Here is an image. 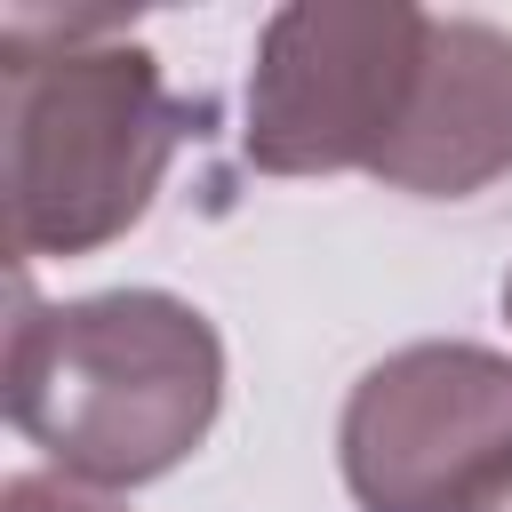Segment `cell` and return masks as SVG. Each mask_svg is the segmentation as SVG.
I'll return each instance as SVG.
<instances>
[{
  "mask_svg": "<svg viewBox=\"0 0 512 512\" xmlns=\"http://www.w3.org/2000/svg\"><path fill=\"white\" fill-rule=\"evenodd\" d=\"M416 200H472L512 176V32L488 16H432L400 136L368 168Z\"/></svg>",
  "mask_w": 512,
  "mask_h": 512,
  "instance_id": "5b68a950",
  "label": "cell"
},
{
  "mask_svg": "<svg viewBox=\"0 0 512 512\" xmlns=\"http://www.w3.org/2000/svg\"><path fill=\"white\" fill-rule=\"evenodd\" d=\"M504 320H512V280H504Z\"/></svg>",
  "mask_w": 512,
  "mask_h": 512,
  "instance_id": "52a82bcc",
  "label": "cell"
},
{
  "mask_svg": "<svg viewBox=\"0 0 512 512\" xmlns=\"http://www.w3.org/2000/svg\"><path fill=\"white\" fill-rule=\"evenodd\" d=\"M360 512H504L512 504V352L424 336L384 352L336 424Z\"/></svg>",
  "mask_w": 512,
  "mask_h": 512,
  "instance_id": "277c9868",
  "label": "cell"
},
{
  "mask_svg": "<svg viewBox=\"0 0 512 512\" xmlns=\"http://www.w3.org/2000/svg\"><path fill=\"white\" fill-rule=\"evenodd\" d=\"M208 120L184 104L120 16H0V192L16 264L88 256L144 224L176 144Z\"/></svg>",
  "mask_w": 512,
  "mask_h": 512,
  "instance_id": "6da1fadb",
  "label": "cell"
},
{
  "mask_svg": "<svg viewBox=\"0 0 512 512\" xmlns=\"http://www.w3.org/2000/svg\"><path fill=\"white\" fill-rule=\"evenodd\" d=\"M8 424L80 488H144L176 472L224 408V336L168 288L16 296L0 360Z\"/></svg>",
  "mask_w": 512,
  "mask_h": 512,
  "instance_id": "7a4b0ae2",
  "label": "cell"
},
{
  "mask_svg": "<svg viewBox=\"0 0 512 512\" xmlns=\"http://www.w3.org/2000/svg\"><path fill=\"white\" fill-rule=\"evenodd\" d=\"M0 512H120L104 488H80L64 472H16L0 488Z\"/></svg>",
  "mask_w": 512,
  "mask_h": 512,
  "instance_id": "8992f818",
  "label": "cell"
},
{
  "mask_svg": "<svg viewBox=\"0 0 512 512\" xmlns=\"http://www.w3.org/2000/svg\"><path fill=\"white\" fill-rule=\"evenodd\" d=\"M432 16L408 0H288L256 32L240 152L264 176H368L400 136Z\"/></svg>",
  "mask_w": 512,
  "mask_h": 512,
  "instance_id": "3957f363",
  "label": "cell"
}]
</instances>
